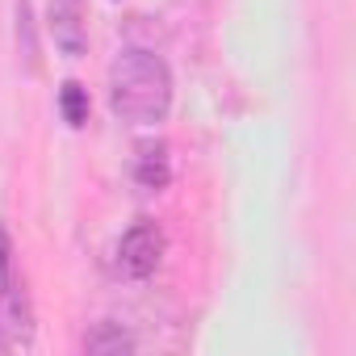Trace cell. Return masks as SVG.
<instances>
[{"mask_svg":"<svg viewBox=\"0 0 356 356\" xmlns=\"http://www.w3.org/2000/svg\"><path fill=\"white\" fill-rule=\"evenodd\" d=\"M130 176H134V185H138V189H147V193L168 189V181H172V159H168V147H163V143H138Z\"/></svg>","mask_w":356,"mask_h":356,"instance_id":"4","label":"cell"},{"mask_svg":"<svg viewBox=\"0 0 356 356\" xmlns=\"http://www.w3.org/2000/svg\"><path fill=\"white\" fill-rule=\"evenodd\" d=\"M163 260V231L151 218H138L122 239H118V273L126 281H147Z\"/></svg>","mask_w":356,"mask_h":356,"instance_id":"2","label":"cell"},{"mask_svg":"<svg viewBox=\"0 0 356 356\" xmlns=\"http://www.w3.org/2000/svg\"><path fill=\"white\" fill-rule=\"evenodd\" d=\"M134 348H138V339L122 323H97L84 335V352L88 356H122V352H134Z\"/></svg>","mask_w":356,"mask_h":356,"instance_id":"5","label":"cell"},{"mask_svg":"<svg viewBox=\"0 0 356 356\" xmlns=\"http://www.w3.org/2000/svg\"><path fill=\"white\" fill-rule=\"evenodd\" d=\"M59 113H63V122H67L72 130H80V126L88 122V88L76 84V80H67V84L59 88Z\"/></svg>","mask_w":356,"mask_h":356,"instance_id":"7","label":"cell"},{"mask_svg":"<svg viewBox=\"0 0 356 356\" xmlns=\"http://www.w3.org/2000/svg\"><path fill=\"white\" fill-rule=\"evenodd\" d=\"M109 109L130 126H159L172 113V72L155 51L126 47L109 63Z\"/></svg>","mask_w":356,"mask_h":356,"instance_id":"1","label":"cell"},{"mask_svg":"<svg viewBox=\"0 0 356 356\" xmlns=\"http://www.w3.org/2000/svg\"><path fill=\"white\" fill-rule=\"evenodd\" d=\"M17 51L30 72H38V30H34V0H17Z\"/></svg>","mask_w":356,"mask_h":356,"instance_id":"6","label":"cell"},{"mask_svg":"<svg viewBox=\"0 0 356 356\" xmlns=\"http://www.w3.org/2000/svg\"><path fill=\"white\" fill-rule=\"evenodd\" d=\"M17 281V268H13V239H9V227L0 222V289H9Z\"/></svg>","mask_w":356,"mask_h":356,"instance_id":"8","label":"cell"},{"mask_svg":"<svg viewBox=\"0 0 356 356\" xmlns=\"http://www.w3.org/2000/svg\"><path fill=\"white\" fill-rule=\"evenodd\" d=\"M47 34L67 59H80L88 51V22H84V0H51L47 5Z\"/></svg>","mask_w":356,"mask_h":356,"instance_id":"3","label":"cell"}]
</instances>
